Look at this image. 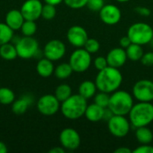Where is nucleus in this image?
<instances>
[{
    "label": "nucleus",
    "instance_id": "obj_1",
    "mask_svg": "<svg viewBox=\"0 0 153 153\" xmlns=\"http://www.w3.org/2000/svg\"><path fill=\"white\" fill-rule=\"evenodd\" d=\"M123 82V75L118 68L108 66L99 71L95 78V83L99 91L111 94L117 91Z\"/></svg>",
    "mask_w": 153,
    "mask_h": 153
},
{
    "label": "nucleus",
    "instance_id": "obj_2",
    "mask_svg": "<svg viewBox=\"0 0 153 153\" xmlns=\"http://www.w3.org/2000/svg\"><path fill=\"white\" fill-rule=\"evenodd\" d=\"M87 100L78 94H72L67 100L61 102L60 110L63 116L69 120H77L84 116L87 108Z\"/></svg>",
    "mask_w": 153,
    "mask_h": 153
},
{
    "label": "nucleus",
    "instance_id": "obj_3",
    "mask_svg": "<svg viewBox=\"0 0 153 153\" xmlns=\"http://www.w3.org/2000/svg\"><path fill=\"white\" fill-rule=\"evenodd\" d=\"M128 116L132 126L135 128L148 126L153 122L152 103L138 101L134 104Z\"/></svg>",
    "mask_w": 153,
    "mask_h": 153
},
{
    "label": "nucleus",
    "instance_id": "obj_4",
    "mask_svg": "<svg viewBox=\"0 0 153 153\" xmlns=\"http://www.w3.org/2000/svg\"><path fill=\"white\" fill-rule=\"evenodd\" d=\"M134 97L126 91L117 90L110 94L108 108L114 115L126 116L134 106Z\"/></svg>",
    "mask_w": 153,
    "mask_h": 153
},
{
    "label": "nucleus",
    "instance_id": "obj_5",
    "mask_svg": "<svg viewBox=\"0 0 153 153\" xmlns=\"http://www.w3.org/2000/svg\"><path fill=\"white\" fill-rule=\"evenodd\" d=\"M127 36L132 43L141 46L150 44L153 38V28L150 24L143 22H135L129 27Z\"/></svg>",
    "mask_w": 153,
    "mask_h": 153
},
{
    "label": "nucleus",
    "instance_id": "obj_6",
    "mask_svg": "<svg viewBox=\"0 0 153 153\" xmlns=\"http://www.w3.org/2000/svg\"><path fill=\"white\" fill-rule=\"evenodd\" d=\"M68 63L72 66L74 72L84 73L91 65V54L84 48H78L71 54Z\"/></svg>",
    "mask_w": 153,
    "mask_h": 153
},
{
    "label": "nucleus",
    "instance_id": "obj_7",
    "mask_svg": "<svg viewBox=\"0 0 153 153\" xmlns=\"http://www.w3.org/2000/svg\"><path fill=\"white\" fill-rule=\"evenodd\" d=\"M108 129L113 136L123 138L129 134L131 123L129 118H126V116L113 115L108 120Z\"/></svg>",
    "mask_w": 153,
    "mask_h": 153
},
{
    "label": "nucleus",
    "instance_id": "obj_8",
    "mask_svg": "<svg viewBox=\"0 0 153 153\" xmlns=\"http://www.w3.org/2000/svg\"><path fill=\"white\" fill-rule=\"evenodd\" d=\"M18 56L22 59L33 57L39 51V42L32 36H24L20 39L15 45Z\"/></svg>",
    "mask_w": 153,
    "mask_h": 153
},
{
    "label": "nucleus",
    "instance_id": "obj_9",
    "mask_svg": "<svg viewBox=\"0 0 153 153\" xmlns=\"http://www.w3.org/2000/svg\"><path fill=\"white\" fill-rule=\"evenodd\" d=\"M133 97L138 101L152 102L153 100V81L148 79L137 81L133 87Z\"/></svg>",
    "mask_w": 153,
    "mask_h": 153
},
{
    "label": "nucleus",
    "instance_id": "obj_10",
    "mask_svg": "<svg viewBox=\"0 0 153 153\" xmlns=\"http://www.w3.org/2000/svg\"><path fill=\"white\" fill-rule=\"evenodd\" d=\"M61 102L53 94H45L41 96L37 102L39 112L44 116H53L60 109Z\"/></svg>",
    "mask_w": 153,
    "mask_h": 153
},
{
    "label": "nucleus",
    "instance_id": "obj_11",
    "mask_svg": "<svg viewBox=\"0 0 153 153\" xmlns=\"http://www.w3.org/2000/svg\"><path fill=\"white\" fill-rule=\"evenodd\" d=\"M59 142L61 146L65 150L74 151L81 145V136L75 129L67 127L61 131L59 134Z\"/></svg>",
    "mask_w": 153,
    "mask_h": 153
},
{
    "label": "nucleus",
    "instance_id": "obj_12",
    "mask_svg": "<svg viewBox=\"0 0 153 153\" xmlns=\"http://www.w3.org/2000/svg\"><path fill=\"white\" fill-rule=\"evenodd\" d=\"M66 52V47L65 43L59 39L49 40L44 47L43 53L45 57L55 62L64 57Z\"/></svg>",
    "mask_w": 153,
    "mask_h": 153
},
{
    "label": "nucleus",
    "instance_id": "obj_13",
    "mask_svg": "<svg viewBox=\"0 0 153 153\" xmlns=\"http://www.w3.org/2000/svg\"><path fill=\"white\" fill-rule=\"evenodd\" d=\"M99 15L100 20L107 25H116L122 18L120 8L112 4H104V6L99 12Z\"/></svg>",
    "mask_w": 153,
    "mask_h": 153
},
{
    "label": "nucleus",
    "instance_id": "obj_14",
    "mask_svg": "<svg viewBox=\"0 0 153 153\" xmlns=\"http://www.w3.org/2000/svg\"><path fill=\"white\" fill-rule=\"evenodd\" d=\"M66 38L68 42L74 48H83L87 39H89L87 30L80 26L74 25L69 28L66 33Z\"/></svg>",
    "mask_w": 153,
    "mask_h": 153
},
{
    "label": "nucleus",
    "instance_id": "obj_15",
    "mask_svg": "<svg viewBox=\"0 0 153 153\" xmlns=\"http://www.w3.org/2000/svg\"><path fill=\"white\" fill-rule=\"evenodd\" d=\"M43 4L40 0H26L22 7L21 12L25 20L37 21L41 17Z\"/></svg>",
    "mask_w": 153,
    "mask_h": 153
},
{
    "label": "nucleus",
    "instance_id": "obj_16",
    "mask_svg": "<svg viewBox=\"0 0 153 153\" xmlns=\"http://www.w3.org/2000/svg\"><path fill=\"white\" fill-rule=\"evenodd\" d=\"M108 64L109 66L120 68L125 65V64L127 61V56L126 51L125 48L119 47V48H114L110 51H108L107 56Z\"/></svg>",
    "mask_w": 153,
    "mask_h": 153
},
{
    "label": "nucleus",
    "instance_id": "obj_17",
    "mask_svg": "<svg viewBox=\"0 0 153 153\" xmlns=\"http://www.w3.org/2000/svg\"><path fill=\"white\" fill-rule=\"evenodd\" d=\"M25 19L21 12L18 9L10 10L5 15V23L13 30H20L22 23L24 22Z\"/></svg>",
    "mask_w": 153,
    "mask_h": 153
},
{
    "label": "nucleus",
    "instance_id": "obj_18",
    "mask_svg": "<svg viewBox=\"0 0 153 153\" xmlns=\"http://www.w3.org/2000/svg\"><path fill=\"white\" fill-rule=\"evenodd\" d=\"M105 108L97 105L96 103H92L87 106V108L84 113V117L87 120L92 123H97L104 119Z\"/></svg>",
    "mask_w": 153,
    "mask_h": 153
},
{
    "label": "nucleus",
    "instance_id": "obj_19",
    "mask_svg": "<svg viewBox=\"0 0 153 153\" xmlns=\"http://www.w3.org/2000/svg\"><path fill=\"white\" fill-rule=\"evenodd\" d=\"M36 70H37V73L39 74V75L43 78H48V77L51 76L55 71V66H54L53 61L48 59L47 57L40 59L37 64Z\"/></svg>",
    "mask_w": 153,
    "mask_h": 153
},
{
    "label": "nucleus",
    "instance_id": "obj_20",
    "mask_svg": "<svg viewBox=\"0 0 153 153\" xmlns=\"http://www.w3.org/2000/svg\"><path fill=\"white\" fill-rule=\"evenodd\" d=\"M97 86L95 82H92L91 80H86L83 81L78 88V93L82 96L83 98H85L86 100L91 99L95 96V94L97 93Z\"/></svg>",
    "mask_w": 153,
    "mask_h": 153
},
{
    "label": "nucleus",
    "instance_id": "obj_21",
    "mask_svg": "<svg viewBox=\"0 0 153 153\" xmlns=\"http://www.w3.org/2000/svg\"><path fill=\"white\" fill-rule=\"evenodd\" d=\"M135 138L141 144H150L153 141L152 131L148 126L138 127L135 130Z\"/></svg>",
    "mask_w": 153,
    "mask_h": 153
},
{
    "label": "nucleus",
    "instance_id": "obj_22",
    "mask_svg": "<svg viewBox=\"0 0 153 153\" xmlns=\"http://www.w3.org/2000/svg\"><path fill=\"white\" fill-rule=\"evenodd\" d=\"M126 51L127 59H129L133 62L141 61V59L144 54L143 47L141 45H138L135 43H132L128 48H126Z\"/></svg>",
    "mask_w": 153,
    "mask_h": 153
},
{
    "label": "nucleus",
    "instance_id": "obj_23",
    "mask_svg": "<svg viewBox=\"0 0 153 153\" xmlns=\"http://www.w3.org/2000/svg\"><path fill=\"white\" fill-rule=\"evenodd\" d=\"M31 104V100L28 97L21 98L17 100H14L12 103V110L16 115H22L24 114L29 107Z\"/></svg>",
    "mask_w": 153,
    "mask_h": 153
},
{
    "label": "nucleus",
    "instance_id": "obj_24",
    "mask_svg": "<svg viewBox=\"0 0 153 153\" xmlns=\"http://www.w3.org/2000/svg\"><path fill=\"white\" fill-rule=\"evenodd\" d=\"M0 56L4 60H13L18 56L16 47L10 42L0 46Z\"/></svg>",
    "mask_w": 153,
    "mask_h": 153
},
{
    "label": "nucleus",
    "instance_id": "obj_25",
    "mask_svg": "<svg viewBox=\"0 0 153 153\" xmlns=\"http://www.w3.org/2000/svg\"><path fill=\"white\" fill-rule=\"evenodd\" d=\"M74 73V70L69 63H62L58 65L54 71V74L57 79L65 80L69 78L72 74Z\"/></svg>",
    "mask_w": 153,
    "mask_h": 153
},
{
    "label": "nucleus",
    "instance_id": "obj_26",
    "mask_svg": "<svg viewBox=\"0 0 153 153\" xmlns=\"http://www.w3.org/2000/svg\"><path fill=\"white\" fill-rule=\"evenodd\" d=\"M72 88L70 85L66 84V83H62L60 85H58L56 88L55 91V96L56 97V99L60 101L63 102L65 100H67L71 95H72Z\"/></svg>",
    "mask_w": 153,
    "mask_h": 153
},
{
    "label": "nucleus",
    "instance_id": "obj_27",
    "mask_svg": "<svg viewBox=\"0 0 153 153\" xmlns=\"http://www.w3.org/2000/svg\"><path fill=\"white\" fill-rule=\"evenodd\" d=\"M13 37V30L5 22H0V46L10 42Z\"/></svg>",
    "mask_w": 153,
    "mask_h": 153
},
{
    "label": "nucleus",
    "instance_id": "obj_28",
    "mask_svg": "<svg viewBox=\"0 0 153 153\" xmlns=\"http://www.w3.org/2000/svg\"><path fill=\"white\" fill-rule=\"evenodd\" d=\"M15 100L14 92L7 87H0V104L12 105Z\"/></svg>",
    "mask_w": 153,
    "mask_h": 153
},
{
    "label": "nucleus",
    "instance_id": "obj_29",
    "mask_svg": "<svg viewBox=\"0 0 153 153\" xmlns=\"http://www.w3.org/2000/svg\"><path fill=\"white\" fill-rule=\"evenodd\" d=\"M20 30H22V33L23 34V36L31 37L37 31V24H36L35 21L25 20Z\"/></svg>",
    "mask_w": 153,
    "mask_h": 153
},
{
    "label": "nucleus",
    "instance_id": "obj_30",
    "mask_svg": "<svg viewBox=\"0 0 153 153\" xmlns=\"http://www.w3.org/2000/svg\"><path fill=\"white\" fill-rule=\"evenodd\" d=\"M94 98V103H96L97 105L107 108H108V103H109V98H110V94L107 93V92H103V91H100L98 93L95 94Z\"/></svg>",
    "mask_w": 153,
    "mask_h": 153
},
{
    "label": "nucleus",
    "instance_id": "obj_31",
    "mask_svg": "<svg viewBox=\"0 0 153 153\" xmlns=\"http://www.w3.org/2000/svg\"><path fill=\"white\" fill-rule=\"evenodd\" d=\"M56 5L50 4H46L42 7V13H41V17L44 18L45 20H52L56 17Z\"/></svg>",
    "mask_w": 153,
    "mask_h": 153
},
{
    "label": "nucleus",
    "instance_id": "obj_32",
    "mask_svg": "<svg viewBox=\"0 0 153 153\" xmlns=\"http://www.w3.org/2000/svg\"><path fill=\"white\" fill-rule=\"evenodd\" d=\"M89 53L91 54H95L97 53L100 48V42L95 39H88L86 43L84 44V47H83Z\"/></svg>",
    "mask_w": 153,
    "mask_h": 153
},
{
    "label": "nucleus",
    "instance_id": "obj_33",
    "mask_svg": "<svg viewBox=\"0 0 153 153\" xmlns=\"http://www.w3.org/2000/svg\"><path fill=\"white\" fill-rule=\"evenodd\" d=\"M104 4V0H88L86 6L91 12H100Z\"/></svg>",
    "mask_w": 153,
    "mask_h": 153
},
{
    "label": "nucleus",
    "instance_id": "obj_34",
    "mask_svg": "<svg viewBox=\"0 0 153 153\" xmlns=\"http://www.w3.org/2000/svg\"><path fill=\"white\" fill-rule=\"evenodd\" d=\"M64 3L72 9H81L86 6L88 0H64Z\"/></svg>",
    "mask_w": 153,
    "mask_h": 153
},
{
    "label": "nucleus",
    "instance_id": "obj_35",
    "mask_svg": "<svg viewBox=\"0 0 153 153\" xmlns=\"http://www.w3.org/2000/svg\"><path fill=\"white\" fill-rule=\"evenodd\" d=\"M93 65L95 66V68L98 70V71H100V70H103L104 68L108 67V60L105 56H97L94 60H93Z\"/></svg>",
    "mask_w": 153,
    "mask_h": 153
},
{
    "label": "nucleus",
    "instance_id": "obj_36",
    "mask_svg": "<svg viewBox=\"0 0 153 153\" xmlns=\"http://www.w3.org/2000/svg\"><path fill=\"white\" fill-rule=\"evenodd\" d=\"M141 63L144 65V66H152L153 65V52L150 51L147 53H144L142 59H141Z\"/></svg>",
    "mask_w": 153,
    "mask_h": 153
},
{
    "label": "nucleus",
    "instance_id": "obj_37",
    "mask_svg": "<svg viewBox=\"0 0 153 153\" xmlns=\"http://www.w3.org/2000/svg\"><path fill=\"white\" fill-rule=\"evenodd\" d=\"M134 153H153V146L150 144H141L137 148H135Z\"/></svg>",
    "mask_w": 153,
    "mask_h": 153
},
{
    "label": "nucleus",
    "instance_id": "obj_38",
    "mask_svg": "<svg viewBox=\"0 0 153 153\" xmlns=\"http://www.w3.org/2000/svg\"><path fill=\"white\" fill-rule=\"evenodd\" d=\"M135 13H137L138 14L144 16V17H149L152 14V11L150 8L146 7V6H137L134 8Z\"/></svg>",
    "mask_w": 153,
    "mask_h": 153
},
{
    "label": "nucleus",
    "instance_id": "obj_39",
    "mask_svg": "<svg viewBox=\"0 0 153 153\" xmlns=\"http://www.w3.org/2000/svg\"><path fill=\"white\" fill-rule=\"evenodd\" d=\"M131 44H132V41H131V39H129V37H128L127 35L122 37V38L120 39V40H119V45H120V47L123 48H125V49H126V48H128Z\"/></svg>",
    "mask_w": 153,
    "mask_h": 153
},
{
    "label": "nucleus",
    "instance_id": "obj_40",
    "mask_svg": "<svg viewBox=\"0 0 153 153\" xmlns=\"http://www.w3.org/2000/svg\"><path fill=\"white\" fill-rule=\"evenodd\" d=\"M115 153H132L133 151L128 147H119L115 150Z\"/></svg>",
    "mask_w": 153,
    "mask_h": 153
},
{
    "label": "nucleus",
    "instance_id": "obj_41",
    "mask_svg": "<svg viewBox=\"0 0 153 153\" xmlns=\"http://www.w3.org/2000/svg\"><path fill=\"white\" fill-rule=\"evenodd\" d=\"M49 153H65V149L63 146H57V147H54L51 150H49Z\"/></svg>",
    "mask_w": 153,
    "mask_h": 153
},
{
    "label": "nucleus",
    "instance_id": "obj_42",
    "mask_svg": "<svg viewBox=\"0 0 153 153\" xmlns=\"http://www.w3.org/2000/svg\"><path fill=\"white\" fill-rule=\"evenodd\" d=\"M46 4H50L53 5H57L59 4H61L62 2H64V0H44Z\"/></svg>",
    "mask_w": 153,
    "mask_h": 153
},
{
    "label": "nucleus",
    "instance_id": "obj_43",
    "mask_svg": "<svg viewBox=\"0 0 153 153\" xmlns=\"http://www.w3.org/2000/svg\"><path fill=\"white\" fill-rule=\"evenodd\" d=\"M8 152L7 146L3 142H0V153H6Z\"/></svg>",
    "mask_w": 153,
    "mask_h": 153
},
{
    "label": "nucleus",
    "instance_id": "obj_44",
    "mask_svg": "<svg viewBox=\"0 0 153 153\" xmlns=\"http://www.w3.org/2000/svg\"><path fill=\"white\" fill-rule=\"evenodd\" d=\"M116 1L118 3H126V2H129L130 0H116Z\"/></svg>",
    "mask_w": 153,
    "mask_h": 153
},
{
    "label": "nucleus",
    "instance_id": "obj_45",
    "mask_svg": "<svg viewBox=\"0 0 153 153\" xmlns=\"http://www.w3.org/2000/svg\"><path fill=\"white\" fill-rule=\"evenodd\" d=\"M151 44H152V45H153V38H152V41H151Z\"/></svg>",
    "mask_w": 153,
    "mask_h": 153
},
{
    "label": "nucleus",
    "instance_id": "obj_46",
    "mask_svg": "<svg viewBox=\"0 0 153 153\" xmlns=\"http://www.w3.org/2000/svg\"><path fill=\"white\" fill-rule=\"evenodd\" d=\"M152 105H153V100H152Z\"/></svg>",
    "mask_w": 153,
    "mask_h": 153
},
{
    "label": "nucleus",
    "instance_id": "obj_47",
    "mask_svg": "<svg viewBox=\"0 0 153 153\" xmlns=\"http://www.w3.org/2000/svg\"><path fill=\"white\" fill-rule=\"evenodd\" d=\"M152 81H153V80H152Z\"/></svg>",
    "mask_w": 153,
    "mask_h": 153
}]
</instances>
